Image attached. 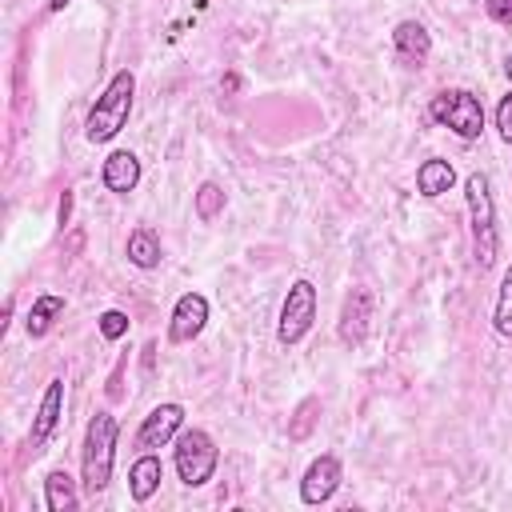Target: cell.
<instances>
[{
    "instance_id": "52a82bcc",
    "label": "cell",
    "mask_w": 512,
    "mask_h": 512,
    "mask_svg": "<svg viewBox=\"0 0 512 512\" xmlns=\"http://www.w3.org/2000/svg\"><path fill=\"white\" fill-rule=\"evenodd\" d=\"M180 424H184V408H180L176 400H168V404H156V408L144 416V424L136 428V448H144V452H152V448H164L168 440H176Z\"/></svg>"
},
{
    "instance_id": "9c48e42d",
    "label": "cell",
    "mask_w": 512,
    "mask_h": 512,
    "mask_svg": "<svg viewBox=\"0 0 512 512\" xmlns=\"http://www.w3.org/2000/svg\"><path fill=\"white\" fill-rule=\"evenodd\" d=\"M204 324H208V300H204L200 292H184V296L176 300V308H172L168 340H172V344H188V340H196V336L204 332Z\"/></svg>"
},
{
    "instance_id": "6da1fadb",
    "label": "cell",
    "mask_w": 512,
    "mask_h": 512,
    "mask_svg": "<svg viewBox=\"0 0 512 512\" xmlns=\"http://www.w3.org/2000/svg\"><path fill=\"white\" fill-rule=\"evenodd\" d=\"M464 200H468V220H472V256H476V268L484 272L496 264V248H500L496 200H492V184L484 172H472L464 180Z\"/></svg>"
},
{
    "instance_id": "9a60e30c",
    "label": "cell",
    "mask_w": 512,
    "mask_h": 512,
    "mask_svg": "<svg viewBox=\"0 0 512 512\" xmlns=\"http://www.w3.org/2000/svg\"><path fill=\"white\" fill-rule=\"evenodd\" d=\"M64 316V296H56V292H44V296H36L32 300V308H28V316H24V328H28V336L32 340H40V336H48L52 332V324Z\"/></svg>"
},
{
    "instance_id": "7402d4cb",
    "label": "cell",
    "mask_w": 512,
    "mask_h": 512,
    "mask_svg": "<svg viewBox=\"0 0 512 512\" xmlns=\"http://www.w3.org/2000/svg\"><path fill=\"white\" fill-rule=\"evenodd\" d=\"M128 332V316L120 312V308H108L104 316H100V336L104 340H120Z\"/></svg>"
},
{
    "instance_id": "30bf717a",
    "label": "cell",
    "mask_w": 512,
    "mask_h": 512,
    "mask_svg": "<svg viewBox=\"0 0 512 512\" xmlns=\"http://www.w3.org/2000/svg\"><path fill=\"white\" fill-rule=\"evenodd\" d=\"M340 480H344L340 460L336 456H316L308 464L304 480H300V500L304 504H324V500H332V492L340 488Z\"/></svg>"
},
{
    "instance_id": "8fae6325",
    "label": "cell",
    "mask_w": 512,
    "mask_h": 512,
    "mask_svg": "<svg viewBox=\"0 0 512 512\" xmlns=\"http://www.w3.org/2000/svg\"><path fill=\"white\" fill-rule=\"evenodd\" d=\"M368 320H372V292L368 288H352L344 296V304H340V324H336L340 340L348 348H356L364 340V332H368Z\"/></svg>"
},
{
    "instance_id": "8992f818",
    "label": "cell",
    "mask_w": 512,
    "mask_h": 512,
    "mask_svg": "<svg viewBox=\"0 0 512 512\" xmlns=\"http://www.w3.org/2000/svg\"><path fill=\"white\" fill-rule=\"evenodd\" d=\"M312 320H316V284H312V280H296V284L288 288L284 304H280V324H276V340H280L284 348L300 344V340L308 336Z\"/></svg>"
},
{
    "instance_id": "484cf974",
    "label": "cell",
    "mask_w": 512,
    "mask_h": 512,
    "mask_svg": "<svg viewBox=\"0 0 512 512\" xmlns=\"http://www.w3.org/2000/svg\"><path fill=\"white\" fill-rule=\"evenodd\" d=\"M68 8V0H48V12H64Z\"/></svg>"
},
{
    "instance_id": "d4e9b609",
    "label": "cell",
    "mask_w": 512,
    "mask_h": 512,
    "mask_svg": "<svg viewBox=\"0 0 512 512\" xmlns=\"http://www.w3.org/2000/svg\"><path fill=\"white\" fill-rule=\"evenodd\" d=\"M68 216H72V192H64V196H60V228L68 224Z\"/></svg>"
},
{
    "instance_id": "7a4b0ae2",
    "label": "cell",
    "mask_w": 512,
    "mask_h": 512,
    "mask_svg": "<svg viewBox=\"0 0 512 512\" xmlns=\"http://www.w3.org/2000/svg\"><path fill=\"white\" fill-rule=\"evenodd\" d=\"M132 96H136V76H132L128 68H120V72L108 80V88L96 96V104H92V112H88V120H84V136H88L92 144H108V140L128 124Z\"/></svg>"
},
{
    "instance_id": "d6986e66",
    "label": "cell",
    "mask_w": 512,
    "mask_h": 512,
    "mask_svg": "<svg viewBox=\"0 0 512 512\" xmlns=\"http://www.w3.org/2000/svg\"><path fill=\"white\" fill-rule=\"evenodd\" d=\"M316 420H320V400H316V396H304V400L296 404L292 420H288V440H308L312 428H316Z\"/></svg>"
},
{
    "instance_id": "e0dca14e",
    "label": "cell",
    "mask_w": 512,
    "mask_h": 512,
    "mask_svg": "<svg viewBox=\"0 0 512 512\" xmlns=\"http://www.w3.org/2000/svg\"><path fill=\"white\" fill-rule=\"evenodd\" d=\"M124 252H128V260H132L136 268H144V272L160 268V260H164V252H160V240H156V232H152V228H144V224L128 232V244H124Z\"/></svg>"
},
{
    "instance_id": "cb8c5ba5",
    "label": "cell",
    "mask_w": 512,
    "mask_h": 512,
    "mask_svg": "<svg viewBox=\"0 0 512 512\" xmlns=\"http://www.w3.org/2000/svg\"><path fill=\"white\" fill-rule=\"evenodd\" d=\"M484 8L496 24H512V0H484Z\"/></svg>"
},
{
    "instance_id": "5b68a950",
    "label": "cell",
    "mask_w": 512,
    "mask_h": 512,
    "mask_svg": "<svg viewBox=\"0 0 512 512\" xmlns=\"http://www.w3.org/2000/svg\"><path fill=\"white\" fill-rule=\"evenodd\" d=\"M428 116H432L436 124L452 128L460 140H476V136L484 132V104H480L468 88H452V92L432 96Z\"/></svg>"
},
{
    "instance_id": "603a6c76",
    "label": "cell",
    "mask_w": 512,
    "mask_h": 512,
    "mask_svg": "<svg viewBox=\"0 0 512 512\" xmlns=\"http://www.w3.org/2000/svg\"><path fill=\"white\" fill-rule=\"evenodd\" d=\"M496 128H500V136H504V144H512V92L496 104Z\"/></svg>"
},
{
    "instance_id": "44dd1931",
    "label": "cell",
    "mask_w": 512,
    "mask_h": 512,
    "mask_svg": "<svg viewBox=\"0 0 512 512\" xmlns=\"http://www.w3.org/2000/svg\"><path fill=\"white\" fill-rule=\"evenodd\" d=\"M192 208H196L200 220H216V216L224 212V188L212 184V180H204V184L196 188V196H192Z\"/></svg>"
},
{
    "instance_id": "2e32d148",
    "label": "cell",
    "mask_w": 512,
    "mask_h": 512,
    "mask_svg": "<svg viewBox=\"0 0 512 512\" xmlns=\"http://www.w3.org/2000/svg\"><path fill=\"white\" fill-rule=\"evenodd\" d=\"M452 184H456V168L448 160H440V156H432V160H424L416 168V192L428 196V200L432 196H444Z\"/></svg>"
},
{
    "instance_id": "ba28073f",
    "label": "cell",
    "mask_w": 512,
    "mask_h": 512,
    "mask_svg": "<svg viewBox=\"0 0 512 512\" xmlns=\"http://www.w3.org/2000/svg\"><path fill=\"white\" fill-rule=\"evenodd\" d=\"M60 416H64V380H48V388L40 396V408H36V420L28 428V452L32 456L52 440V432L60 428Z\"/></svg>"
},
{
    "instance_id": "277c9868",
    "label": "cell",
    "mask_w": 512,
    "mask_h": 512,
    "mask_svg": "<svg viewBox=\"0 0 512 512\" xmlns=\"http://www.w3.org/2000/svg\"><path fill=\"white\" fill-rule=\"evenodd\" d=\"M172 464H176V476L188 484V488H200L212 480L216 464H220V448L216 440L204 432V428H188L176 436V448H172Z\"/></svg>"
},
{
    "instance_id": "5bb4252c",
    "label": "cell",
    "mask_w": 512,
    "mask_h": 512,
    "mask_svg": "<svg viewBox=\"0 0 512 512\" xmlns=\"http://www.w3.org/2000/svg\"><path fill=\"white\" fill-rule=\"evenodd\" d=\"M160 480H164V464H160V456L144 452V456L128 468V496H132L136 504H148V500L156 496Z\"/></svg>"
},
{
    "instance_id": "ac0fdd59",
    "label": "cell",
    "mask_w": 512,
    "mask_h": 512,
    "mask_svg": "<svg viewBox=\"0 0 512 512\" xmlns=\"http://www.w3.org/2000/svg\"><path fill=\"white\" fill-rule=\"evenodd\" d=\"M44 504H48V512H76V504H80L76 480L64 468H52L48 472V480H44Z\"/></svg>"
},
{
    "instance_id": "7c38bea8",
    "label": "cell",
    "mask_w": 512,
    "mask_h": 512,
    "mask_svg": "<svg viewBox=\"0 0 512 512\" xmlns=\"http://www.w3.org/2000/svg\"><path fill=\"white\" fill-rule=\"evenodd\" d=\"M392 48L400 52L404 64L420 68V64L432 56V36H428L424 24H416V20H400V24L392 28Z\"/></svg>"
},
{
    "instance_id": "ffe728a7",
    "label": "cell",
    "mask_w": 512,
    "mask_h": 512,
    "mask_svg": "<svg viewBox=\"0 0 512 512\" xmlns=\"http://www.w3.org/2000/svg\"><path fill=\"white\" fill-rule=\"evenodd\" d=\"M492 328L512 340V264H508V272L500 280V292H496V304H492Z\"/></svg>"
},
{
    "instance_id": "4fadbf2b",
    "label": "cell",
    "mask_w": 512,
    "mask_h": 512,
    "mask_svg": "<svg viewBox=\"0 0 512 512\" xmlns=\"http://www.w3.org/2000/svg\"><path fill=\"white\" fill-rule=\"evenodd\" d=\"M100 180H104L108 192L128 196V192L140 184V160H136L132 152H112V156L104 160V168H100Z\"/></svg>"
},
{
    "instance_id": "4316f807",
    "label": "cell",
    "mask_w": 512,
    "mask_h": 512,
    "mask_svg": "<svg viewBox=\"0 0 512 512\" xmlns=\"http://www.w3.org/2000/svg\"><path fill=\"white\" fill-rule=\"evenodd\" d=\"M504 72H508V80H512V52H508V60H504Z\"/></svg>"
},
{
    "instance_id": "3957f363",
    "label": "cell",
    "mask_w": 512,
    "mask_h": 512,
    "mask_svg": "<svg viewBox=\"0 0 512 512\" xmlns=\"http://www.w3.org/2000/svg\"><path fill=\"white\" fill-rule=\"evenodd\" d=\"M116 436H120V424L112 412H96L88 420V432H84V452H80V468H84V492L96 496L108 488L112 480V460H116Z\"/></svg>"
}]
</instances>
